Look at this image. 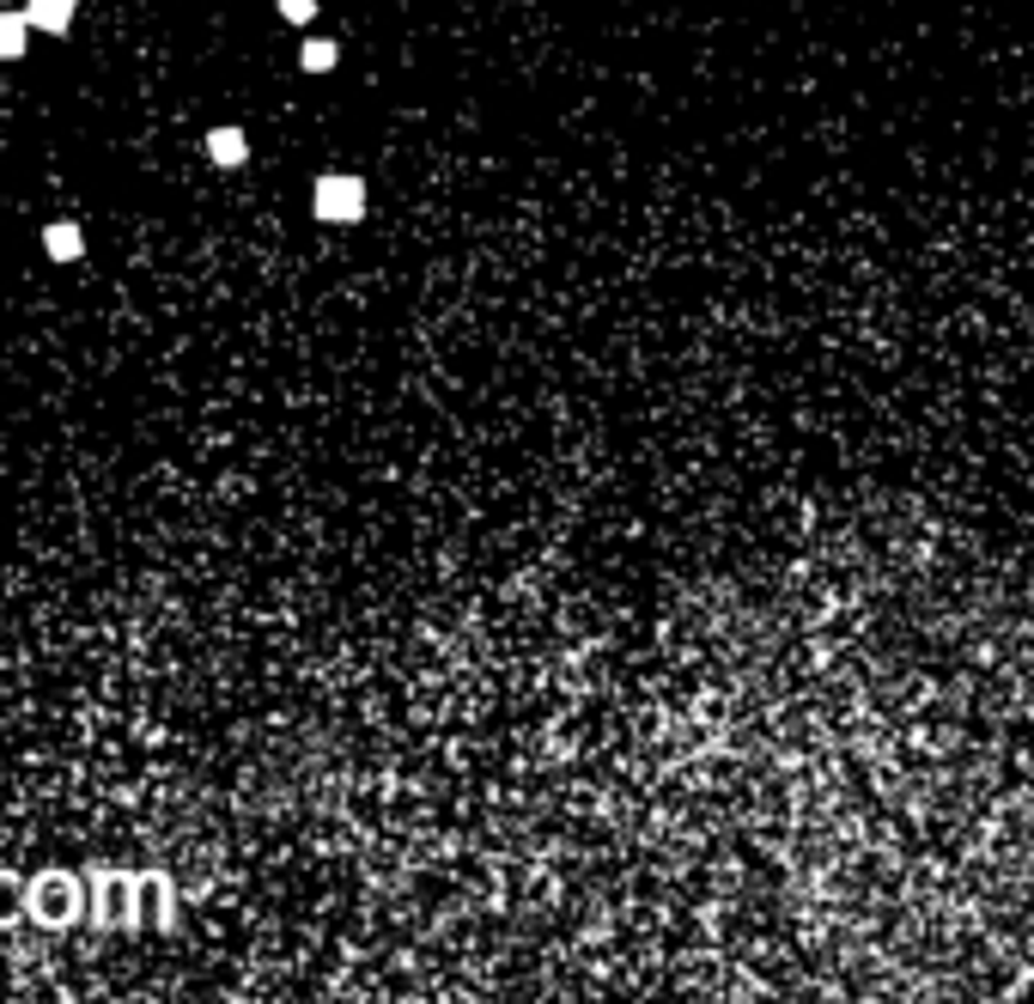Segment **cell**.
<instances>
[{
    "instance_id": "cell-1",
    "label": "cell",
    "mask_w": 1034,
    "mask_h": 1004,
    "mask_svg": "<svg viewBox=\"0 0 1034 1004\" xmlns=\"http://www.w3.org/2000/svg\"><path fill=\"white\" fill-rule=\"evenodd\" d=\"M366 207H371V189L354 170H323V177L310 183V214L323 219V226H359Z\"/></svg>"
},
{
    "instance_id": "cell-2",
    "label": "cell",
    "mask_w": 1034,
    "mask_h": 1004,
    "mask_svg": "<svg viewBox=\"0 0 1034 1004\" xmlns=\"http://www.w3.org/2000/svg\"><path fill=\"white\" fill-rule=\"evenodd\" d=\"M201 153H207V165L214 170H244L250 165V135L238 123H219L201 135Z\"/></svg>"
},
{
    "instance_id": "cell-3",
    "label": "cell",
    "mask_w": 1034,
    "mask_h": 1004,
    "mask_svg": "<svg viewBox=\"0 0 1034 1004\" xmlns=\"http://www.w3.org/2000/svg\"><path fill=\"white\" fill-rule=\"evenodd\" d=\"M43 256L49 263H79V256H86V226H79V219H49L43 226Z\"/></svg>"
},
{
    "instance_id": "cell-4",
    "label": "cell",
    "mask_w": 1034,
    "mask_h": 1004,
    "mask_svg": "<svg viewBox=\"0 0 1034 1004\" xmlns=\"http://www.w3.org/2000/svg\"><path fill=\"white\" fill-rule=\"evenodd\" d=\"M25 18H31V31L43 37H67L79 18V0H25Z\"/></svg>"
},
{
    "instance_id": "cell-5",
    "label": "cell",
    "mask_w": 1034,
    "mask_h": 1004,
    "mask_svg": "<svg viewBox=\"0 0 1034 1004\" xmlns=\"http://www.w3.org/2000/svg\"><path fill=\"white\" fill-rule=\"evenodd\" d=\"M31 49V18L25 7H0V62H18Z\"/></svg>"
},
{
    "instance_id": "cell-6",
    "label": "cell",
    "mask_w": 1034,
    "mask_h": 1004,
    "mask_svg": "<svg viewBox=\"0 0 1034 1004\" xmlns=\"http://www.w3.org/2000/svg\"><path fill=\"white\" fill-rule=\"evenodd\" d=\"M335 62H341L335 37H305V43H298V67H305V74H335Z\"/></svg>"
},
{
    "instance_id": "cell-7",
    "label": "cell",
    "mask_w": 1034,
    "mask_h": 1004,
    "mask_svg": "<svg viewBox=\"0 0 1034 1004\" xmlns=\"http://www.w3.org/2000/svg\"><path fill=\"white\" fill-rule=\"evenodd\" d=\"M275 13L286 18V25H298V31H305L310 18H317V0H275Z\"/></svg>"
},
{
    "instance_id": "cell-8",
    "label": "cell",
    "mask_w": 1034,
    "mask_h": 1004,
    "mask_svg": "<svg viewBox=\"0 0 1034 1004\" xmlns=\"http://www.w3.org/2000/svg\"><path fill=\"white\" fill-rule=\"evenodd\" d=\"M518 7H529V0H518Z\"/></svg>"
}]
</instances>
